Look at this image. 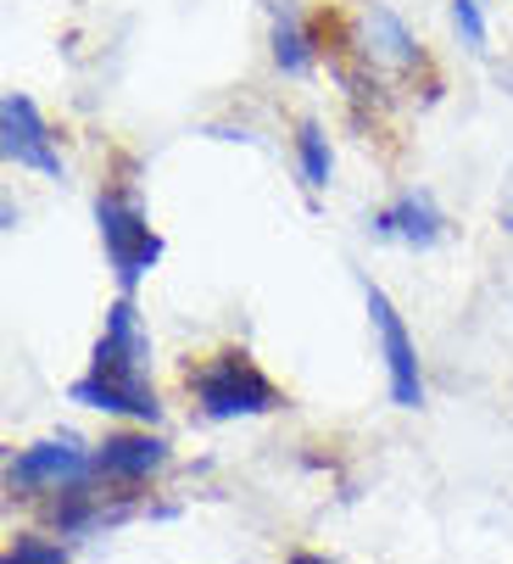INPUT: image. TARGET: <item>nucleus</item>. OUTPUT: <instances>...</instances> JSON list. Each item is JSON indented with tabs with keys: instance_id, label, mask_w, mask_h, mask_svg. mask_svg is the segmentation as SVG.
<instances>
[{
	"instance_id": "f257e3e1",
	"label": "nucleus",
	"mask_w": 513,
	"mask_h": 564,
	"mask_svg": "<svg viewBox=\"0 0 513 564\" xmlns=\"http://www.w3.org/2000/svg\"><path fill=\"white\" fill-rule=\"evenodd\" d=\"M67 397L78 409H96V414L145 425V431L162 420V397L151 386V336H145V318H140L134 296H118L107 307V325L96 336L90 369L67 386Z\"/></svg>"
},
{
	"instance_id": "f03ea898",
	"label": "nucleus",
	"mask_w": 513,
	"mask_h": 564,
	"mask_svg": "<svg viewBox=\"0 0 513 564\" xmlns=\"http://www.w3.org/2000/svg\"><path fill=\"white\" fill-rule=\"evenodd\" d=\"M190 402L207 425H234V420H263V414H280L285 409V391L263 375L251 352L240 347H223V352H207L196 369H190Z\"/></svg>"
},
{
	"instance_id": "7ed1b4c3",
	"label": "nucleus",
	"mask_w": 513,
	"mask_h": 564,
	"mask_svg": "<svg viewBox=\"0 0 513 564\" xmlns=\"http://www.w3.org/2000/svg\"><path fill=\"white\" fill-rule=\"evenodd\" d=\"M96 235H101L107 269L118 280V296H134L167 252L134 185H101L96 191Z\"/></svg>"
},
{
	"instance_id": "20e7f679",
	"label": "nucleus",
	"mask_w": 513,
	"mask_h": 564,
	"mask_svg": "<svg viewBox=\"0 0 513 564\" xmlns=\"http://www.w3.org/2000/svg\"><path fill=\"white\" fill-rule=\"evenodd\" d=\"M7 487L18 498H67V492H84L96 487V447L62 431V436H40L29 442L23 453L7 458Z\"/></svg>"
},
{
	"instance_id": "39448f33",
	"label": "nucleus",
	"mask_w": 513,
	"mask_h": 564,
	"mask_svg": "<svg viewBox=\"0 0 513 564\" xmlns=\"http://www.w3.org/2000/svg\"><path fill=\"white\" fill-rule=\"evenodd\" d=\"M363 307H369V330H374V352L385 364V391L396 409H424V364H418V341L407 330V318L396 313V302L363 280Z\"/></svg>"
},
{
	"instance_id": "423d86ee",
	"label": "nucleus",
	"mask_w": 513,
	"mask_h": 564,
	"mask_svg": "<svg viewBox=\"0 0 513 564\" xmlns=\"http://www.w3.org/2000/svg\"><path fill=\"white\" fill-rule=\"evenodd\" d=\"M347 45H352V56H358L374 78H380V73H413V67H424L418 34L407 29V18H402L396 7H385V0H363V7L352 12Z\"/></svg>"
},
{
	"instance_id": "0eeeda50",
	"label": "nucleus",
	"mask_w": 513,
	"mask_h": 564,
	"mask_svg": "<svg viewBox=\"0 0 513 564\" xmlns=\"http://www.w3.org/2000/svg\"><path fill=\"white\" fill-rule=\"evenodd\" d=\"M0 151H7V163L23 169V174L67 180V163H62V151H56V134H51L45 112L34 107V96H23V90L0 96Z\"/></svg>"
},
{
	"instance_id": "6e6552de",
	"label": "nucleus",
	"mask_w": 513,
	"mask_h": 564,
	"mask_svg": "<svg viewBox=\"0 0 513 564\" xmlns=\"http://www.w3.org/2000/svg\"><path fill=\"white\" fill-rule=\"evenodd\" d=\"M369 235L391 240V247H407V252H436L452 235V218L441 213V202L424 185H407V191H396L391 202H380L369 213Z\"/></svg>"
},
{
	"instance_id": "1a4fd4ad",
	"label": "nucleus",
	"mask_w": 513,
	"mask_h": 564,
	"mask_svg": "<svg viewBox=\"0 0 513 564\" xmlns=\"http://www.w3.org/2000/svg\"><path fill=\"white\" fill-rule=\"evenodd\" d=\"M174 464V447H167L156 431H112L107 442H96V480L118 492L151 487V480Z\"/></svg>"
},
{
	"instance_id": "9d476101",
	"label": "nucleus",
	"mask_w": 513,
	"mask_h": 564,
	"mask_svg": "<svg viewBox=\"0 0 513 564\" xmlns=\"http://www.w3.org/2000/svg\"><path fill=\"white\" fill-rule=\"evenodd\" d=\"M269 56L285 78H307L318 67V34L296 0H269Z\"/></svg>"
},
{
	"instance_id": "9b49d317",
	"label": "nucleus",
	"mask_w": 513,
	"mask_h": 564,
	"mask_svg": "<svg viewBox=\"0 0 513 564\" xmlns=\"http://www.w3.org/2000/svg\"><path fill=\"white\" fill-rule=\"evenodd\" d=\"M291 151H296V180H302V191H307V196L329 191V180H335V151H329V134H324L318 118H302V123H296Z\"/></svg>"
},
{
	"instance_id": "f8f14e48",
	"label": "nucleus",
	"mask_w": 513,
	"mask_h": 564,
	"mask_svg": "<svg viewBox=\"0 0 513 564\" xmlns=\"http://www.w3.org/2000/svg\"><path fill=\"white\" fill-rule=\"evenodd\" d=\"M447 18H452V34L463 40V51L485 56V40H491V29H485V7H480V0H452V7H447Z\"/></svg>"
},
{
	"instance_id": "ddd939ff",
	"label": "nucleus",
	"mask_w": 513,
	"mask_h": 564,
	"mask_svg": "<svg viewBox=\"0 0 513 564\" xmlns=\"http://www.w3.org/2000/svg\"><path fill=\"white\" fill-rule=\"evenodd\" d=\"M0 564H67V547L51 542V536H18Z\"/></svg>"
},
{
	"instance_id": "4468645a",
	"label": "nucleus",
	"mask_w": 513,
	"mask_h": 564,
	"mask_svg": "<svg viewBox=\"0 0 513 564\" xmlns=\"http://www.w3.org/2000/svg\"><path fill=\"white\" fill-rule=\"evenodd\" d=\"M285 564H340V558H329V553H291Z\"/></svg>"
}]
</instances>
